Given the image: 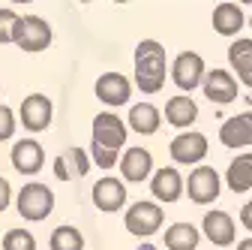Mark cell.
Returning a JSON list of instances; mask_svg holds the SVG:
<instances>
[{
	"mask_svg": "<svg viewBox=\"0 0 252 250\" xmlns=\"http://www.w3.org/2000/svg\"><path fill=\"white\" fill-rule=\"evenodd\" d=\"M165 48L156 40H141L135 48V84L144 93H156L165 84Z\"/></svg>",
	"mask_w": 252,
	"mask_h": 250,
	"instance_id": "obj_1",
	"label": "cell"
},
{
	"mask_svg": "<svg viewBox=\"0 0 252 250\" xmlns=\"http://www.w3.org/2000/svg\"><path fill=\"white\" fill-rule=\"evenodd\" d=\"M15 208H18V214L24 217V220H30V223L45 220V217L54 211V193H51V187H45V184H39V181L24 184L21 193H18Z\"/></svg>",
	"mask_w": 252,
	"mask_h": 250,
	"instance_id": "obj_2",
	"label": "cell"
},
{
	"mask_svg": "<svg viewBox=\"0 0 252 250\" xmlns=\"http://www.w3.org/2000/svg\"><path fill=\"white\" fill-rule=\"evenodd\" d=\"M12 42L21 48V51H45L51 45V24L39 15H21L18 24H15V34H12Z\"/></svg>",
	"mask_w": 252,
	"mask_h": 250,
	"instance_id": "obj_3",
	"label": "cell"
},
{
	"mask_svg": "<svg viewBox=\"0 0 252 250\" xmlns=\"http://www.w3.org/2000/svg\"><path fill=\"white\" fill-rule=\"evenodd\" d=\"M162 220H165L162 205L147 202V199L129 205V208H126V217H123L126 229H129L132 235H138V238H150V235H156V232H159V226H162Z\"/></svg>",
	"mask_w": 252,
	"mask_h": 250,
	"instance_id": "obj_4",
	"label": "cell"
},
{
	"mask_svg": "<svg viewBox=\"0 0 252 250\" xmlns=\"http://www.w3.org/2000/svg\"><path fill=\"white\" fill-rule=\"evenodd\" d=\"M126 124L114 115V112H99L93 118V133H90V145H96L102 151H120L126 145Z\"/></svg>",
	"mask_w": 252,
	"mask_h": 250,
	"instance_id": "obj_5",
	"label": "cell"
},
{
	"mask_svg": "<svg viewBox=\"0 0 252 250\" xmlns=\"http://www.w3.org/2000/svg\"><path fill=\"white\" fill-rule=\"evenodd\" d=\"M219 190H222V178L216 175L213 166H195L186 178V196L195 205H210L219 199Z\"/></svg>",
	"mask_w": 252,
	"mask_h": 250,
	"instance_id": "obj_6",
	"label": "cell"
},
{
	"mask_svg": "<svg viewBox=\"0 0 252 250\" xmlns=\"http://www.w3.org/2000/svg\"><path fill=\"white\" fill-rule=\"evenodd\" d=\"M168 154L180 166H198L207 157V139L204 133H177L168 145Z\"/></svg>",
	"mask_w": 252,
	"mask_h": 250,
	"instance_id": "obj_7",
	"label": "cell"
},
{
	"mask_svg": "<svg viewBox=\"0 0 252 250\" xmlns=\"http://www.w3.org/2000/svg\"><path fill=\"white\" fill-rule=\"evenodd\" d=\"M207 70H204V60L195 54V51H180L177 60H174V67H171V79L180 90H195L201 87Z\"/></svg>",
	"mask_w": 252,
	"mask_h": 250,
	"instance_id": "obj_8",
	"label": "cell"
},
{
	"mask_svg": "<svg viewBox=\"0 0 252 250\" xmlns=\"http://www.w3.org/2000/svg\"><path fill=\"white\" fill-rule=\"evenodd\" d=\"M201 90H204V97L216 106H228L237 100V79L228 73V70H210L201 82Z\"/></svg>",
	"mask_w": 252,
	"mask_h": 250,
	"instance_id": "obj_9",
	"label": "cell"
},
{
	"mask_svg": "<svg viewBox=\"0 0 252 250\" xmlns=\"http://www.w3.org/2000/svg\"><path fill=\"white\" fill-rule=\"evenodd\" d=\"M51 124V100L45 93H30L21 100V127L27 133H42Z\"/></svg>",
	"mask_w": 252,
	"mask_h": 250,
	"instance_id": "obj_10",
	"label": "cell"
},
{
	"mask_svg": "<svg viewBox=\"0 0 252 250\" xmlns=\"http://www.w3.org/2000/svg\"><path fill=\"white\" fill-rule=\"evenodd\" d=\"M132 97V84L120 73H102L96 79V100L105 106H126Z\"/></svg>",
	"mask_w": 252,
	"mask_h": 250,
	"instance_id": "obj_11",
	"label": "cell"
},
{
	"mask_svg": "<svg viewBox=\"0 0 252 250\" xmlns=\"http://www.w3.org/2000/svg\"><path fill=\"white\" fill-rule=\"evenodd\" d=\"M93 205H96L99 211H105V214L120 211L126 205V184L111 178V175L99 178L96 184H93Z\"/></svg>",
	"mask_w": 252,
	"mask_h": 250,
	"instance_id": "obj_12",
	"label": "cell"
},
{
	"mask_svg": "<svg viewBox=\"0 0 252 250\" xmlns=\"http://www.w3.org/2000/svg\"><path fill=\"white\" fill-rule=\"evenodd\" d=\"M183 190H186V181H183V178H180V172H177V169H171V166L156 169V172H153V178H150V193L159 199V202H165V205L177 202V199L183 196Z\"/></svg>",
	"mask_w": 252,
	"mask_h": 250,
	"instance_id": "obj_13",
	"label": "cell"
},
{
	"mask_svg": "<svg viewBox=\"0 0 252 250\" xmlns=\"http://www.w3.org/2000/svg\"><path fill=\"white\" fill-rule=\"evenodd\" d=\"M201 229H204L207 241L216 244V247H228L237 238V226H234V220H231L228 211H207Z\"/></svg>",
	"mask_w": 252,
	"mask_h": 250,
	"instance_id": "obj_14",
	"label": "cell"
},
{
	"mask_svg": "<svg viewBox=\"0 0 252 250\" xmlns=\"http://www.w3.org/2000/svg\"><path fill=\"white\" fill-rule=\"evenodd\" d=\"M45 163V151L36 139H21L12 145V169L21 175H36Z\"/></svg>",
	"mask_w": 252,
	"mask_h": 250,
	"instance_id": "obj_15",
	"label": "cell"
},
{
	"mask_svg": "<svg viewBox=\"0 0 252 250\" xmlns=\"http://www.w3.org/2000/svg\"><path fill=\"white\" fill-rule=\"evenodd\" d=\"M120 175L123 181H132V184H141L153 175V154L147 148H129L120 157Z\"/></svg>",
	"mask_w": 252,
	"mask_h": 250,
	"instance_id": "obj_16",
	"label": "cell"
},
{
	"mask_svg": "<svg viewBox=\"0 0 252 250\" xmlns=\"http://www.w3.org/2000/svg\"><path fill=\"white\" fill-rule=\"evenodd\" d=\"M219 142L225 148H249L252 145V112H240L219 127Z\"/></svg>",
	"mask_w": 252,
	"mask_h": 250,
	"instance_id": "obj_17",
	"label": "cell"
},
{
	"mask_svg": "<svg viewBox=\"0 0 252 250\" xmlns=\"http://www.w3.org/2000/svg\"><path fill=\"white\" fill-rule=\"evenodd\" d=\"M90 172V154L84 148H69L66 154H60L54 160V175L57 181H72V178H84Z\"/></svg>",
	"mask_w": 252,
	"mask_h": 250,
	"instance_id": "obj_18",
	"label": "cell"
},
{
	"mask_svg": "<svg viewBox=\"0 0 252 250\" xmlns=\"http://www.w3.org/2000/svg\"><path fill=\"white\" fill-rule=\"evenodd\" d=\"M195 118H198V106L192 103V97H186V93H177V97H171L165 103V121L177 130L192 127Z\"/></svg>",
	"mask_w": 252,
	"mask_h": 250,
	"instance_id": "obj_19",
	"label": "cell"
},
{
	"mask_svg": "<svg viewBox=\"0 0 252 250\" xmlns=\"http://www.w3.org/2000/svg\"><path fill=\"white\" fill-rule=\"evenodd\" d=\"M210 21L219 37H237L243 27V9L237 3H219V6H213Z\"/></svg>",
	"mask_w": 252,
	"mask_h": 250,
	"instance_id": "obj_20",
	"label": "cell"
},
{
	"mask_svg": "<svg viewBox=\"0 0 252 250\" xmlns=\"http://www.w3.org/2000/svg\"><path fill=\"white\" fill-rule=\"evenodd\" d=\"M228 64L237 70V79L240 84L252 87V40L240 37L228 45Z\"/></svg>",
	"mask_w": 252,
	"mask_h": 250,
	"instance_id": "obj_21",
	"label": "cell"
},
{
	"mask_svg": "<svg viewBox=\"0 0 252 250\" xmlns=\"http://www.w3.org/2000/svg\"><path fill=\"white\" fill-rule=\"evenodd\" d=\"M159 121H162L159 109L150 106V103H135V106L129 109V127H132V133L153 136L156 130H159Z\"/></svg>",
	"mask_w": 252,
	"mask_h": 250,
	"instance_id": "obj_22",
	"label": "cell"
},
{
	"mask_svg": "<svg viewBox=\"0 0 252 250\" xmlns=\"http://www.w3.org/2000/svg\"><path fill=\"white\" fill-rule=\"evenodd\" d=\"M225 181L234 193H246L252 190V151L243 154V157H234L228 163V172H225Z\"/></svg>",
	"mask_w": 252,
	"mask_h": 250,
	"instance_id": "obj_23",
	"label": "cell"
},
{
	"mask_svg": "<svg viewBox=\"0 0 252 250\" xmlns=\"http://www.w3.org/2000/svg\"><path fill=\"white\" fill-rule=\"evenodd\" d=\"M201 241V232L192 223H174L165 229V247L168 250H195Z\"/></svg>",
	"mask_w": 252,
	"mask_h": 250,
	"instance_id": "obj_24",
	"label": "cell"
},
{
	"mask_svg": "<svg viewBox=\"0 0 252 250\" xmlns=\"http://www.w3.org/2000/svg\"><path fill=\"white\" fill-rule=\"evenodd\" d=\"M51 250H84V235L75 226H57L48 241Z\"/></svg>",
	"mask_w": 252,
	"mask_h": 250,
	"instance_id": "obj_25",
	"label": "cell"
},
{
	"mask_svg": "<svg viewBox=\"0 0 252 250\" xmlns=\"http://www.w3.org/2000/svg\"><path fill=\"white\" fill-rule=\"evenodd\" d=\"M3 250H36V238L27 229H9L3 235Z\"/></svg>",
	"mask_w": 252,
	"mask_h": 250,
	"instance_id": "obj_26",
	"label": "cell"
},
{
	"mask_svg": "<svg viewBox=\"0 0 252 250\" xmlns=\"http://www.w3.org/2000/svg\"><path fill=\"white\" fill-rule=\"evenodd\" d=\"M18 12H12L9 6H0V45L3 42H12V34H15V24H18Z\"/></svg>",
	"mask_w": 252,
	"mask_h": 250,
	"instance_id": "obj_27",
	"label": "cell"
},
{
	"mask_svg": "<svg viewBox=\"0 0 252 250\" xmlns=\"http://www.w3.org/2000/svg\"><path fill=\"white\" fill-rule=\"evenodd\" d=\"M90 160L99 169H111V166H117V151H102L96 145H90Z\"/></svg>",
	"mask_w": 252,
	"mask_h": 250,
	"instance_id": "obj_28",
	"label": "cell"
},
{
	"mask_svg": "<svg viewBox=\"0 0 252 250\" xmlns=\"http://www.w3.org/2000/svg\"><path fill=\"white\" fill-rule=\"evenodd\" d=\"M12 133H15V115L9 106H0V142L12 139Z\"/></svg>",
	"mask_w": 252,
	"mask_h": 250,
	"instance_id": "obj_29",
	"label": "cell"
},
{
	"mask_svg": "<svg viewBox=\"0 0 252 250\" xmlns=\"http://www.w3.org/2000/svg\"><path fill=\"white\" fill-rule=\"evenodd\" d=\"M9 199H12V187H9V181H6V178H0V211H6Z\"/></svg>",
	"mask_w": 252,
	"mask_h": 250,
	"instance_id": "obj_30",
	"label": "cell"
},
{
	"mask_svg": "<svg viewBox=\"0 0 252 250\" xmlns=\"http://www.w3.org/2000/svg\"><path fill=\"white\" fill-rule=\"evenodd\" d=\"M240 223H243V229H249V232H252V199L240 208Z\"/></svg>",
	"mask_w": 252,
	"mask_h": 250,
	"instance_id": "obj_31",
	"label": "cell"
},
{
	"mask_svg": "<svg viewBox=\"0 0 252 250\" xmlns=\"http://www.w3.org/2000/svg\"><path fill=\"white\" fill-rule=\"evenodd\" d=\"M237 250H252V238H243V241L237 244Z\"/></svg>",
	"mask_w": 252,
	"mask_h": 250,
	"instance_id": "obj_32",
	"label": "cell"
},
{
	"mask_svg": "<svg viewBox=\"0 0 252 250\" xmlns=\"http://www.w3.org/2000/svg\"><path fill=\"white\" fill-rule=\"evenodd\" d=\"M138 250H156V247H153V244H141Z\"/></svg>",
	"mask_w": 252,
	"mask_h": 250,
	"instance_id": "obj_33",
	"label": "cell"
},
{
	"mask_svg": "<svg viewBox=\"0 0 252 250\" xmlns=\"http://www.w3.org/2000/svg\"><path fill=\"white\" fill-rule=\"evenodd\" d=\"M249 27H252V15H249Z\"/></svg>",
	"mask_w": 252,
	"mask_h": 250,
	"instance_id": "obj_34",
	"label": "cell"
},
{
	"mask_svg": "<svg viewBox=\"0 0 252 250\" xmlns=\"http://www.w3.org/2000/svg\"><path fill=\"white\" fill-rule=\"evenodd\" d=\"M0 87H3V84H0Z\"/></svg>",
	"mask_w": 252,
	"mask_h": 250,
	"instance_id": "obj_35",
	"label": "cell"
}]
</instances>
